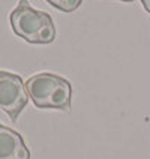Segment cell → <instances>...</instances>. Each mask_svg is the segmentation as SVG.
<instances>
[{
	"instance_id": "obj_1",
	"label": "cell",
	"mask_w": 150,
	"mask_h": 159,
	"mask_svg": "<svg viewBox=\"0 0 150 159\" xmlns=\"http://www.w3.org/2000/svg\"><path fill=\"white\" fill-rule=\"evenodd\" d=\"M14 33L30 44H51L56 39V26L50 14L36 11L29 0H20L9 15Z\"/></svg>"
},
{
	"instance_id": "obj_2",
	"label": "cell",
	"mask_w": 150,
	"mask_h": 159,
	"mask_svg": "<svg viewBox=\"0 0 150 159\" xmlns=\"http://www.w3.org/2000/svg\"><path fill=\"white\" fill-rule=\"evenodd\" d=\"M29 98L38 108L71 111L72 86L66 78L51 72H39L26 81Z\"/></svg>"
},
{
	"instance_id": "obj_3",
	"label": "cell",
	"mask_w": 150,
	"mask_h": 159,
	"mask_svg": "<svg viewBox=\"0 0 150 159\" xmlns=\"http://www.w3.org/2000/svg\"><path fill=\"white\" fill-rule=\"evenodd\" d=\"M27 102L29 93L21 77L8 71H0V110L15 122L20 113L26 108Z\"/></svg>"
},
{
	"instance_id": "obj_4",
	"label": "cell",
	"mask_w": 150,
	"mask_h": 159,
	"mask_svg": "<svg viewBox=\"0 0 150 159\" xmlns=\"http://www.w3.org/2000/svg\"><path fill=\"white\" fill-rule=\"evenodd\" d=\"M0 159H30L23 137L5 125H0Z\"/></svg>"
},
{
	"instance_id": "obj_5",
	"label": "cell",
	"mask_w": 150,
	"mask_h": 159,
	"mask_svg": "<svg viewBox=\"0 0 150 159\" xmlns=\"http://www.w3.org/2000/svg\"><path fill=\"white\" fill-rule=\"evenodd\" d=\"M47 2L62 12H74L81 5L83 0H47Z\"/></svg>"
},
{
	"instance_id": "obj_6",
	"label": "cell",
	"mask_w": 150,
	"mask_h": 159,
	"mask_svg": "<svg viewBox=\"0 0 150 159\" xmlns=\"http://www.w3.org/2000/svg\"><path fill=\"white\" fill-rule=\"evenodd\" d=\"M141 3H143V6H144V9L150 14V0H141Z\"/></svg>"
},
{
	"instance_id": "obj_7",
	"label": "cell",
	"mask_w": 150,
	"mask_h": 159,
	"mask_svg": "<svg viewBox=\"0 0 150 159\" xmlns=\"http://www.w3.org/2000/svg\"><path fill=\"white\" fill-rule=\"evenodd\" d=\"M120 2H134V0H120Z\"/></svg>"
}]
</instances>
